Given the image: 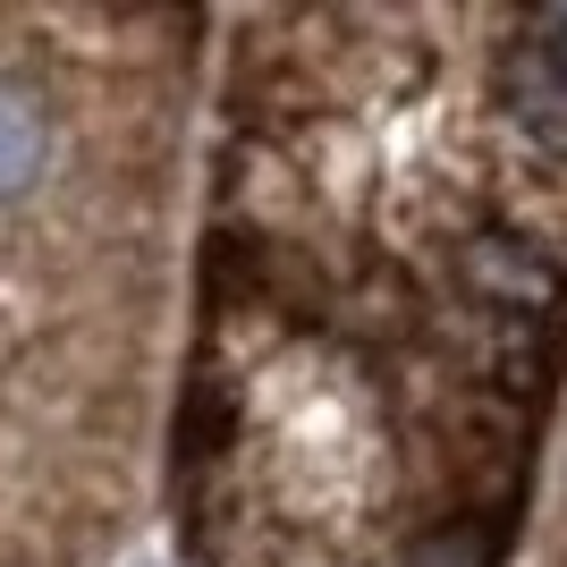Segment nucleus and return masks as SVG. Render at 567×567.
<instances>
[{
    "instance_id": "f257e3e1",
    "label": "nucleus",
    "mask_w": 567,
    "mask_h": 567,
    "mask_svg": "<svg viewBox=\"0 0 567 567\" xmlns=\"http://www.w3.org/2000/svg\"><path fill=\"white\" fill-rule=\"evenodd\" d=\"M162 483L187 567H508L567 390V18L220 25Z\"/></svg>"
},
{
    "instance_id": "f03ea898",
    "label": "nucleus",
    "mask_w": 567,
    "mask_h": 567,
    "mask_svg": "<svg viewBox=\"0 0 567 567\" xmlns=\"http://www.w3.org/2000/svg\"><path fill=\"white\" fill-rule=\"evenodd\" d=\"M213 43L195 9H0V567H111L144 525Z\"/></svg>"
},
{
    "instance_id": "7ed1b4c3",
    "label": "nucleus",
    "mask_w": 567,
    "mask_h": 567,
    "mask_svg": "<svg viewBox=\"0 0 567 567\" xmlns=\"http://www.w3.org/2000/svg\"><path fill=\"white\" fill-rule=\"evenodd\" d=\"M543 567H567V483H559V508H550V534H543Z\"/></svg>"
}]
</instances>
